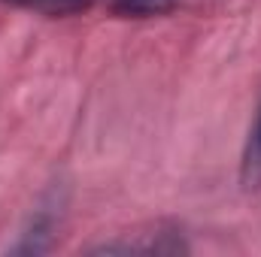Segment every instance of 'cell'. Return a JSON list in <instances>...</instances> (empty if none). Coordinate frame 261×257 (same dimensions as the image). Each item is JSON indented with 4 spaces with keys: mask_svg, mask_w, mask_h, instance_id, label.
Wrapping results in <instances>:
<instances>
[{
    "mask_svg": "<svg viewBox=\"0 0 261 257\" xmlns=\"http://www.w3.org/2000/svg\"><path fill=\"white\" fill-rule=\"evenodd\" d=\"M240 182L246 188L261 185V109L255 115V124L249 130V139L243 145V160H240Z\"/></svg>",
    "mask_w": 261,
    "mask_h": 257,
    "instance_id": "6da1fadb",
    "label": "cell"
},
{
    "mask_svg": "<svg viewBox=\"0 0 261 257\" xmlns=\"http://www.w3.org/2000/svg\"><path fill=\"white\" fill-rule=\"evenodd\" d=\"M173 6H176V0H113V12L134 15V18L161 15V12H170Z\"/></svg>",
    "mask_w": 261,
    "mask_h": 257,
    "instance_id": "7a4b0ae2",
    "label": "cell"
},
{
    "mask_svg": "<svg viewBox=\"0 0 261 257\" xmlns=\"http://www.w3.org/2000/svg\"><path fill=\"white\" fill-rule=\"evenodd\" d=\"M0 3L24 6V9H40V12H49V15H70V12L85 9L91 0H0Z\"/></svg>",
    "mask_w": 261,
    "mask_h": 257,
    "instance_id": "3957f363",
    "label": "cell"
}]
</instances>
